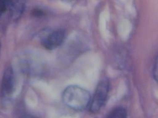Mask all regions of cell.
I'll return each mask as SVG.
<instances>
[{
  "instance_id": "1",
  "label": "cell",
  "mask_w": 158,
  "mask_h": 118,
  "mask_svg": "<svg viewBox=\"0 0 158 118\" xmlns=\"http://www.w3.org/2000/svg\"><path fill=\"white\" fill-rule=\"evenodd\" d=\"M62 100L67 107L75 111H81L88 107L91 101L89 91L77 85L66 88L62 93Z\"/></svg>"
},
{
  "instance_id": "2",
  "label": "cell",
  "mask_w": 158,
  "mask_h": 118,
  "mask_svg": "<svg viewBox=\"0 0 158 118\" xmlns=\"http://www.w3.org/2000/svg\"><path fill=\"white\" fill-rule=\"evenodd\" d=\"M109 91V83L106 80H101L96 87L94 96L91 100L89 111L94 114L98 112L106 102Z\"/></svg>"
},
{
  "instance_id": "3",
  "label": "cell",
  "mask_w": 158,
  "mask_h": 118,
  "mask_svg": "<svg viewBox=\"0 0 158 118\" xmlns=\"http://www.w3.org/2000/svg\"><path fill=\"white\" fill-rule=\"evenodd\" d=\"M0 7L1 15L7 14L11 19L16 21L24 11L25 3L22 1H1Z\"/></svg>"
},
{
  "instance_id": "4",
  "label": "cell",
  "mask_w": 158,
  "mask_h": 118,
  "mask_svg": "<svg viewBox=\"0 0 158 118\" xmlns=\"http://www.w3.org/2000/svg\"><path fill=\"white\" fill-rule=\"evenodd\" d=\"M65 37L66 32L64 30L61 29L56 30L42 39V44L46 49L53 50L62 44Z\"/></svg>"
},
{
  "instance_id": "5",
  "label": "cell",
  "mask_w": 158,
  "mask_h": 118,
  "mask_svg": "<svg viewBox=\"0 0 158 118\" xmlns=\"http://www.w3.org/2000/svg\"><path fill=\"white\" fill-rule=\"evenodd\" d=\"M15 88V75L10 66H8L4 71L2 82L1 94L2 96L7 97L12 93Z\"/></svg>"
},
{
  "instance_id": "6",
  "label": "cell",
  "mask_w": 158,
  "mask_h": 118,
  "mask_svg": "<svg viewBox=\"0 0 158 118\" xmlns=\"http://www.w3.org/2000/svg\"><path fill=\"white\" fill-rule=\"evenodd\" d=\"M127 111L124 107H116L111 111L107 118H127Z\"/></svg>"
},
{
  "instance_id": "7",
  "label": "cell",
  "mask_w": 158,
  "mask_h": 118,
  "mask_svg": "<svg viewBox=\"0 0 158 118\" xmlns=\"http://www.w3.org/2000/svg\"><path fill=\"white\" fill-rule=\"evenodd\" d=\"M153 76L155 80L158 83V56L156 60L154 69H153Z\"/></svg>"
},
{
  "instance_id": "8",
  "label": "cell",
  "mask_w": 158,
  "mask_h": 118,
  "mask_svg": "<svg viewBox=\"0 0 158 118\" xmlns=\"http://www.w3.org/2000/svg\"><path fill=\"white\" fill-rule=\"evenodd\" d=\"M19 118H35V117H33V116H31L29 115H25L23 116H22V117H20Z\"/></svg>"
}]
</instances>
